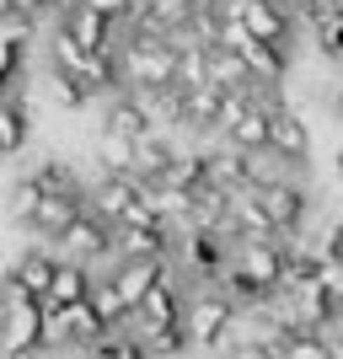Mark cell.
Wrapping results in <instances>:
<instances>
[{"instance_id":"obj_1","label":"cell","mask_w":343,"mask_h":359,"mask_svg":"<svg viewBox=\"0 0 343 359\" xmlns=\"http://www.w3.org/2000/svg\"><path fill=\"white\" fill-rule=\"evenodd\" d=\"M177 70H182V43H177V38H161V32H129V43H123V86H135V97L182 91Z\"/></svg>"},{"instance_id":"obj_2","label":"cell","mask_w":343,"mask_h":359,"mask_svg":"<svg viewBox=\"0 0 343 359\" xmlns=\"http://www.w3.org/2000/svg\"><path fill=\"white\" fill-rule=\"evenodd\" d=\"M188 338H194V354H225V344H231V332H236L241 311L231 306V300L220 295L215 285L194 290V300H188Z\"/></svg>"},{"instance_id":"obj_3","label":"cell","mask_w":343,"mask_h":359,"mask_svg":"<svg viewBox=\"0 0 343 359\" xmlns=\"http://www.w3.org/2000/svg\"><path fill=\"white\" fill-rule=\"evenodd\" d=\"M231 263L263 290V300H274L284 290V273H290V247L279 236H247V241H236Z\"/></svg>"},{"instance_id":"obj_4","label":"cell","mask_w":343,"mask_h":359,"mask_svg":"<svg viewBox=\"0 0 343 359\" xmlns=\"http://www.w3.org/2000/svg\"><path fill=\"white\" fill-rule=\"evenodd\" d=\"M6 359H32L48 348V311L38 306V300L16 295V290H6Z\"/></svg>"},{"instance_id":"obj_5","label":"cell","mask_w":343,"mask_h":359,"mask_svg":"<svg viewBox=\"0 0 343 359\" xmlns=\"http://www.w3.org/2000/svg\"><path fill=\"white\" fill-rule=\"evenodd\" d=\"M220 6H225V16H236L241 27L253 32L257 43L290 48V38H295V16H290L284 0H220Z\"/></svg>"},{"instance_id":"obj_6","label":"cell","mask_w":343,"mask_h":359,"mask_svg":"<svg viewBox=\"0 0 343 359\" xmlns=\"http://www.w3.org/2000/svg\"><path fill=\"white\" fill-rule=\"evenodd\" d=\"M188 290H182V279H172L166 273L161 285L145 295V306L135 311V322H129V332H156V327H177L182 316H188Z\"/></svg>"},{"instance_id":"obj_7","label":"cell","mask_w":343,"mask_h":359,"mask_svg":"<svg viewBox=\"0 0 343 359\" xmlns=\"http://www.w3.org/2000/svg\"><path fill=\"white\" fill-rule=\"evenodd\" d=\"M145 194H150V182H140V177H102L97 188H91L86 204H91V215H102V220L119 231V225L145 204Z\"/></svg>"},{"instance_id":"obj_8","label":"cell","mask_w":343,"mask_h":359,"mask_svg":"<svg viewBox=\"0 0 343 359\" xmlns=\"http://www.w3.org/2000/svg\"><path fill=\"white\" fill-rule=\"evenodd\" d=\"M54 273H60V252H22L6 269V290H16V295H27V300H38L43 306L48 295H54Z\"/></svg>"},{"instance_id":"obj_9","label":"cell","mask_w":343,"mask_h":359,"mask_svg":"<svg viewBox=\"0 0 343 359\" xmlns=\"http://www.w3.org/2000/svg\"><path fill=\"white\" fill-rule=\"evenodd\" d=\"M263 210H269L274 231H300V220H306V210H311V198H306V188H300L295 177H269L263 182Z\"/></svg>"},{"instance_id":"obj_10","label":"cell","mask_w":343,"mask_h":359,"mask_svg":"<svg viewBox=\"0 0 343 359\" xmlns=\"http://www.w3.org/2000/svg\"><path fill=\"white\" fill-rule=\"evenodd\" d=\"M166 269H172V263H135V257H119V263H113L107 279H113V290H119L123 306H129V322H135V311L145 306V295L166 279Z\"/></svg>"},{"instance_id":"obj_11","label":"cell","mask_w":343,"mask_h":359,"mask_svg":"<svg viewBox=\"0 0 343 359\" xmlns=\"http://www.w3.org/2000/svg\"><path fill=\"white\" fill-rule=\"evenodd\" d=\"M102 135L140 145V140L161 135V129H156V118H150L145 97H113V102H107V113H102Z\"/></svg>"},{"instance_id":"obj_12","label":"cell","mask_w":343,"mask_h":359,"mask_svg":"<svg viewBox=\"0 0 343 359\" xmlns=\"http://www.w3.org/2000/svg\"><path fill=\"white\" fill-rule=\"evenodd\" d=\"M209 182L220 188V194H241V188H257V156H247V150L236 145H215L209 150Z\"/></svg>"},{"instance_id":"obj_13","label":"cell","mask_w":343,"mask_h":359,"mask_svg":"<svg viewBox=\"0 0 343 359\" xmlns=\"http://www.w3.org/2000/svg\"><path fill=\"white\" fill-rule=\"evenodd\" d=\"M60 32L70 38L75 48H86V54H107V48H119V27H113L107 16L86 11V6L65 11V16H60Z\"/></svg>"},{"instance_id":"obj_14","label":"cell","mask_w":343,"mask_h":359,"mask_svg":"<svg viewBox=\"0 0 343 359\" xmlns=\"http://www.w3.org/2000/svg\"><path fill=\"white\" fill-rule=\"evenodd\" d=\"M269 156H274L279 166H306V156H311V123L300 118V113H290V107H284L279 123H274Z\"/></svg>"},{"instance_id":"obj_15","label":"cell","mask_w":343,"mask_h":359,"mask_svg":"<svg viewBox=\"0 0 343 359\" xmlns=\"http://www.w3.org/2000/svg\"><path fill=\"white\" fill-rule=\"evenodd\" d=\"M241 60H247V70H253V81H257V91H279L284 86V75H290V48H279V43H247L241 48Z\"/></svg>"},{"instance_id":"obj_16","label":"cell","mask_w":343,"mask_h":359,"mask_svg":"<svg viewBox=\"0 0 343 359\" xmlns=\"http://www.w3.org/2000/svg\"><path fill=\"white\" fill-rule=\"evenodd\" d=\"M27 177L38 182V188H43V194H65V198H91L86 188H81V172H75L70 161H54V156H43V161L32 166Z\"/></svg>"},{"instance_id":"obj_17","label":"cell","mask_w":343,"mask_h":359,"mask_svg":"<svg viewBox=\"0 0 343 359\" xmlns=\"http://www.w3.org/2000/svg\"><path fill=\"white\" fill-rule=\"evenodd\" d=\"M220 113H225V91L220 86L188 91V129H194V135H220Z\"/></svg>"},{"instance_id":"obj_18","label":"cell","mask_w":343,"mask_h":359,"mask_svg":"<svg viewBox=\"0 0 343 359\" xmlns=\"http://www.w3.org/2000/svg\"><path fill=\"white\" fill-rule=\"evenodd\" d=\"M97 166H102V177H135L140 172V145L102 135L97 140Z\"/></svg>"},{"instance_id":"obj_19","label":"cell","mask_w":343,"mask_h":359,"mask_svg":"<svg viewBox=\"0 0 343 359\" xmlns=\"http://www.w3.org/2000/svg\"><path fill=\"white\" fill-rule=\"evenodd\" d=\"M27 145V107H22V91H6L0 102V150H22Z\"/></svg>"},{"instance_id":"obj_20","label":"cell","mask_w":343,"mask_h":359,"mask_svg":"<svg viewBox=\"0 0 343 359\" xmlns=\"http://www.w3.org/2000/svg\"><path fill=\"white\" fill-rule=\"evenodd\" d=\"M209 60H215V48L194 43V38H182V70H177V86H182V91H204V86H209Z\"/></svg>"},{"instance_id":"obj_21","label":"cell","mask_w":343,"mask_h":359,"mask_svg":"<svg viewBox=\"0 0 343 359\" xmlns=\"http://www.w3.org/2000/svg\"><path fill=\"white\" fill-rule=\"evenodd\" d=\"M279 359H338V344L328 332H290V344L279 348Z\"/></svg>"},{"instance_id":"obj_22","label":"cell","mask_w":343,"mask_h":359,"mask_svg":"<svg viewBox=\"0 0 343 359\" xmlns=\"http://www.w3.org/2000/svg\"><path fill=\"white\" fill-rule=\"evenodd\" d=\"M91 306L102 311L107 327H129V306H123V295L113 290V279H107V273H97V285H91Z\"/></svg>"},{"instance_id":"obj_23","label":"cell","mask_w":343,"mask_h":359,"mask_svg":"<svg viewBox=\"0 0 343 359\" xmlns=\"http://www.w3.org/2000/svg\"><path fill=\"white\" fill-rule=\"evenodd\" d=\"M38 210H43V188H38L32 177H16V188H11V220H16V225H27V231H32Z\"/></svg>"},{"instance_id":"obj_24","label":"cell","mask_w":343,"mask_h":359,"mask_svg":"<svg viewBox=\"0 0 343 359\" xmlns=\"http://www.w3.org/2000/svg\"><path fill=\"white\" fill-rule=\"evenodd\" d=\"M316 43H322L328 60H343V11L328 16V22H316Z\"/></svg>"},{"instance_id":"obj_25","label":"cell","mask_w":343,"mask_h":359,"mask_svg":"<svg viewBox=\"0 0 343 359\" xmlns=\"http://www.w3.org/2000/svg\"><path fill=\"white\" fill-rule=\"evenodd\" d=\"M322 257H328L332 269H343V225H328V236H322Z\"/></svg>"},{"instance_id":"obj_26","label":"cell","mask_w":343,"mask_h":359,"mask_svg":"<svg viewBox=\"0 0 343 359\" xmlns=\"http://www.w3.org/2000/svg\"><path fill=\"white\" fill-rule=\"evenodd\" d=\"M38 11H48L43 0H6V16H22V22H38Z\"/></svg>"},{"instance_id":"obj_27","label":"cell","mask_w":343,"mask_h":359,"mask_svg":"<svg viewBox=\"0 0 343 359\" xmlns=\"http://www.w3.org/2000/svg\"><path fill=\"white\" fill-rule=\"evenodd\" d=\"M220 359H274V354H269L263 344H236V348H225Z\"/></svg>"},{"instance_id":"obj_28","label":"cell","mask_w":343,"mask_h":359,"mask_svg":"<svg viewBox=\"0 0 343 359\" xmlns=\"http://www.w3.org/2000/svg\"><path fill=\"white\" fill-rule=\"evenodd\" d=\"M284 6H311V0H284Z\"/></svg>"}]
</instances>
